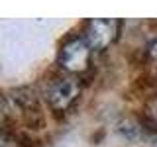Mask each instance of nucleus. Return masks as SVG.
<instances>
[{
    "label": "nucleus",
    "instance_id": "obj_1",
    "mask_svg": "<svg viewBox=\"0 0 157 147\" xmlns=\"http://www.w3.org/2000/svg\"><path fill=\"white\" fill-rule=\"evenodd\" d=\"M90 45L85 37L73 36L59 49V67L65 69L69 75H81L90 65Z\"/></svg>",
    "mask_w": 157,
    "mask_h": 147
},
{
    "label": "nucleus",
    "instance_id": "obj_3",
    "mask_svg": "<svg viewBox=\"0 0 157 147\" xmlns=\"http://www.w3.org/2000/svg\"><path fill=\"white\" fill-rule=\"evenodd\" d=\"M120 20H88L85 26V37L90 49L104 51L116 41L120 33Z\"/></svg>",
    "mask_w": 157,
    "mask_h": 147
},
{
    "label": "nucleus",
    "instance_id": "obj_6",
    "mask_svg": "<svg viewBox=\"0 0 157 147\" xmlns=\"http://www.w3.org/2000/svg\"><path fill=\"white\" fill-rule=\"evenodd\" d=\"M2 110H4V106H2V100H0V118H2Z\"/></svg>",
    "mask_w": 157,
    "mask_h": 147
},
{
    "label": "nucleus",
    "instance_id": "obj_4",
    "mask_svg": "<svg viewBox=\"0 0 157 147\" xmlns=\"http://www.w3.org/2000/svg\"><path fill=\"white\" fill-rule=\"evenodd\" d=\"M147 53H149V59L157 65V39H153V41L149 43V49H147Z\"/></svg>",
    "mask_w": 157,
    "mask_h": 147
},
{
    "label": "nucleus",
    "instance_id": "obj_5",
    "mask_svg": "<svg viewBox=\"0 0 157 147\" xmlns=\"http://www.w3.org/2000/svg\"><path fill=\"white\" fill-rule=\"evenodd\" d=\"M0 147H14V145H12V141H10L8 137L2 134V131H0Z\"/></svg>",
    "mask_w": 157,
    "mask_h": 147
},
{
    "label": "nucleus",
    "instance_id": "obj_2",
    "mask_svg": "<svg viewBox=\"0 0 157 147\" xmlns=\"http://www.w3.org/2000/svg\"><path fill=\"white\" fill-rule=\"evenodd\" d=\"M78 94H81V82L73 75L55 77L49 82V86L45 90V98H47L49 106H51L53 110H59V112L67 110V108L77 100Z\"/></svg>",
    "mask_w": 157,
    "mask_h": 147
}]
</instances>
